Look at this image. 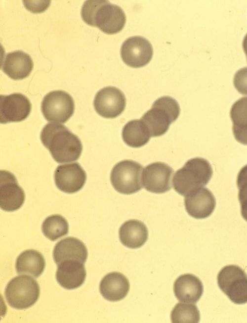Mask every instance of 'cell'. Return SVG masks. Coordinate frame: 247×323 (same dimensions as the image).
Masks as SVG:
<instances>
[{"label":"cell","mask_w":247,"mask_h":323,"mask_svg":"<svg viewBox=\"0 0 247 323\" xmlns=\"http://www.w3.org/2000/svg\"><path fill=\"white\" fill-rule=\"evenodd\" d=\"M41 140L54 160L59 163L76 161L82 152L80 138L60 124H47L41 132Z\"/></svg>","instance_id":"1"},{"label":"cell","mask_w":247,"mask_h":323,"mask_svg":"<svg viewBox=\"0 0 247 323\" xmlns=\"http://www.w3.org/2000/svg\"><path fill=\"white\" fill-rule=\"evenodd\" d=\"M81 16L87 24L107 34L120 32L126 22L122 8L108 0H86L82 7Z\"/></svg>","instance_id":"2"},{"label":"cell","mask_w":247,"mask_h":323,"mask_svg":"<svg viewBox=\"0 0 247 323\" xmlns=\"http://www.w3.org/2000/svg\"><path fill=\"white\" fill-rule=\"evenodd\" d=\"M212 173L211 166L206 159L201 157L192 158L174 174L173 188L177 193L185 196L206 185Z\"/></svg>","instance_id":"3"},{"label":"cell","mask_w":247,"mask_h":323,"mask_svg":"<svg viewBox=\"0 0 247 323\" xmlns=\"http://www.w3.org/2000/svg\"><path fill=\"white\" fill-rule=\"evenodd\" d=\"M180 107L177 101L169 96L158 98L151 108L142 116L140 120L147 128L151 137L165 134L170 125L178 117Z\"/></svg>","instance_id":"4"},{"label":"cell","mask_w":247,"mask_h":323,"mask_svg":"<svg viewBox=\"0 0 247 323\" xmlns=\"http://www.w3.org/2000/svg\"><path fill=\"white\" fill-rule=\"evenodd\" d=\"M40 288L32 277L22 275L11 279L7 283L4 295L9 305L16 309H27L38 300Z\"/></svg>","instance_id":"5"},{"label":"cell","mask_w":247,"mask_h":323,"mask_svg":"<svg viewBox=\"0 0 247 323\" xmlns=\"http://www.w3.org/2000/svg\"><path fill=\"white\" fill-rule=\"evenodd\" d=\"M142 166L137 162L125 160L113 168L110 175L111 184L116 190L131 194L142 188Z\"/></svg>","instance_id":"6"},{"label":"cell","mask_w":247,"mask_h":323,"mask_svg":"<svg viewBox=\"0 0 247 323\" xmlns=\"http://www.w3.org/2000/svg\"><path fill=\"white\" fill-rule=\"evenodd\" d=\"M217 279L219 287L232 302L247 303V275L241 267L233 265L225 266Z\"/></svg>","instance_id":"7"},{"label":"cell","mask_w":247,"mask_h":323,"mask_svg":"<svg viewBox=\"0 0 247 323\" xmlns=\"http://www.w3.org/2000/svg\"><path fill=\"white\" fill-rule=\"evenodd\" d=\"M75 104L72 97L63 91H53L47 93L41 104L45 119L51 122L64 123L73 115Z\"/></svg>","instance_id":"8"},{"label":"cell","mask_w":247,"mask_h":323,"mask_svg":"<svg viewBox=\"0 0 247 323\" xmlns=\"http://www.w3.org/2000/svg\"><path fill=\"white\" fill-rule=\"evenodd\" d=\"M153 54L150 42L141 36H133L127 39L122 44L121 55L123 61L133 68L146 65L151 60Z\"/></svg>","instance_id":"9"},{"label":"cell","mask_w":247,"mask_h":323,"mask_svg":"<svg viewBox=\"0 0 247 323\" xmlns=\"http://www.w3.org/2000/svg\"><path fill=\"white\" fill-rule=\"evenodd\" d=\"M93 105L99 115L106 118H114L124 110L126 99L119 89L112 86L106 87L97 92Z\"/></svg>","instance_id":"10"},{"label":"cell","mask_w":247,"mask_h":323,"mask_svg":"<svg viewBox=\"0 0 247 323\" xmlns=\"http://www.w3.org/2000/svg\"><path fill=\"white\" fill-rule=\"evenodd\" d=\"M173 170L163 162H157L145 167L142 174V184L147 191L165 193L171 189Z\"/></svg>","instance_id":"11"},{"label":"cell","mask_w":247,"mask_h":323,"mask_svg":"<svg viewBox=\"0 0 247 323\" xmlns=\"http://www.w3.org/2000/svg\"><path fill=\"white\" fill-rule=\"evenodd\" d=\"M31 108L30 100L22 93L0 95V123L21 122L28 117Z\"/></svg>","instance_id":"12"},{"label":"cell","mask_w":247,"mask_h":323,"mask_svg":"<svg viewBox=\"0 0 247 323\" xmlns=\"http://www.w3.org/2000/svg\"><path fill=\"white\" fill-rule=\"evenodd\" d=\"M25 193L14 175L5 170L0 172V206L12 212L19 209L25 201Z\"/></svg>","instance_id":"13"},{"label":"cell","mask_w":247,"mask_h":323,"mask_svg":"<svg viewBox=\"0 0 247 323\" xmlns=\"http://www.w3.org/2000/svg\"><path fill=\"white\" fill-rule=\"evenodd\" d=\"M54 182L57 188L67 193L81 190L85 184L86 175L78 163L59 165L54 172Z\"/></svg>","instance_id":"14"},{"label":"cell","mask_w":247,"mask_h":323,"mask_svg":"<svg viewBox=\"0 0 247 323\" xmlns=\"http://www.w3.org/2000/svg\"><path fill=\"white\" fill-rule=\"evenodd\" d=\"M184 205L188 214L196 219H204L213 212L216 201L212 192L202 187L185 196Z\"/></svg>","instance_id":"15"},{"label":"cell","mask_w":247,"mask_h":323,"mask_svg":"<svg viewBox=\"0 0 247 323\" xmlns=\"http://www.w3.org/2000/svg\"><path fill=\"white\" fill-rule=\"evenodd\" d=\"M86 277L83 263L74 260L63 261L58 264L55 277L58 283L66 289L81 286Z\"/></svg>","instance_id":"16"},{"label":"cell","mask_w":247,"mask_h":323,"mask_svg":"<svg viewBox=\"0 0 247 323\" xmlns=\"http://www.w3.org/2000/svg\"><path fill=\"white\" fill-rule=\"evenodd\" d=\"M33 66V60L28 54L16 50L5 55L1 69L11 79L18 80L28 77Z\"/></svg>","instance_id":"17"},{"label":"cell","mask_w":247,"mask_h":323,"mask_svg":"<svg viewBox=\"0 0 247 323\" xmlns=\"http://www.w3.org/2000/svg\"><path fill=\"white\" fill-rule=\"evenodd\" d=\"M87 256V250L84 244L73 237L60 240L55 245L53 252L54 261L57 265L67 260H77L84 264Z\"/></svg>","instance_id":"18"},{"label":"cell","mask_w":247,"mask_h":323,"mask_svg":"<svg viewBox=\"0 0 247 323\" xmlns=\"http://www.w3.org/2000/svg\"><path fill=\"white\" fill-rule=\"evenodd\" d=\"M203 291L202 281L196 276L190 274L181 275L173 284L174 294L182 302L197 303L203 295Z\"/></svg>","instance_id":"19"},{"label":"cell","mask_w":247,"mask_h":323,"mask_svg":"<svg viewBox=\"0 0 247 323\" xmlns=\"http://www.w3.org/2000/svg\"><path fill=\"white\" fill-rule=\"evenodd\" d=\"M129 286L128 280L123 274L112 272L103 277L99 284V290L105 299L115 302L126 296Z\"/></svg>","instance_id":"20"},{"label":"cell","mask_w":247,"mask_h":323,"mask_svg":"<svg viewBox=\"0 0 247 323\" xmlns=\"http://www.w3.org/2000/svg\"><path fill=\"white\" fill-rule=\"evenodd\" d=\"M119 238L125 246L132 249L141 247L146 242L148 236L145 225L137 220H130L121 226Z\"/></svg>","instance_id":"21"},{"label":"cell","mask_w":247,"mask_h":323,"mask_svg":"<svg viewBox=\"0 0 247 323\" xmlns=\"http://www.w3.org/2000/svg\"><path fill=\"white\" fill-rule=\"evenodd\" d=\"M45 261L42 255L39 251L29 249L22 252L15 262V269L18 274L39 277L43 272Z\"/></svg>","instance_id":"22"},{"label":"cell","mask_w":247,"mask_h":323,"mask_svg":"<svg viewBox=\"0 0 247 323\" xmlns=\"http://www.w3.org/2000/svg\"><path fill=\"white\" fill-rule=\"evenodd\" d=\"M230 115L235 139L240 143L247 145V97L240 98L232 105Z\"/></svg>","instance_id":"23"},{"label":"cell","mask_w":247,"mask_h":323,"mask_svg":"<svg viewBox=\"0 0 247 323\" xmlns=\"http://www.w3.org/2000/svg\"><path fill=\"white\" fill-rule=\"evenodd\" d=\"M150 137L147 128L141 120L129 121L122 130L124 141L132 147L138 148L145 145Z\"/></svg>","instance_id":"24"},{"label":"cell","mask_w":247,"mask_h":323,"mask_svg":"<svg viewBox=\"0 0 247 323\" xmlns=\"http://www.w3.org/2000/svg\"><path fill=\"white\" fill-rule=\"evenodd\" d=\"M43 234L51 241H55L68 234L69 225L63 216L55 214L47 217L41 226Z\"/></svg>","instance_id":"25"},{"label":"cell","mask_w":247,"mask_h":323,"mask_svg":"<svg viewBox=\"0 0 247 323\" xmlns=\"http://www.w3.org/2000/svg\"><path fill=\"white\" fill-rule=\"evenodd\" d=\"M170 318L173 323H198L200 320V314L195 305L178 303L173 308Z\"/></svg>","instance_id":"26"},{"label":"cell","mask_w":247,"mask_h":323,"mask_svg":"<svg viewBox=\"0 0 247 323\" xmlns=\"http://www.w3.org/2000/svg\"><path fill=\"white\" fill-rule=\"evenodd\" d=\"M237 184L239 189L238 198L241 204V215L247 222V165L239 172Z\"/></svg>","instance_id":"27"},{"label":"cell","mask_w":247,"mask_h":323,"mask_svg":"<svg viewBox=\"0 0 247 323\" xmlns=\"http://www.w3.org/2000/svg\"><path fill=\"white\" fill-rule=\"evenodd\" d=\"M235 88L241 94L247 95V67L238 70L233 78Z\"/></svg>","instance_id":"28"},{"label":"cell","mask_w":247,"mask_h":323,"mask_svg":"<svg viewBox=\"0 0 247 323\" xmlns=\"http://www.w3.org/2000/svg\"><path fill=\"white\" fill-rule=\"evenodd\" d=\"M26 8L34 13H40L44 11L50 4V1H41L40 3H35L34 1H23Z\"/></svg>","instance_id":"29"},{"label":"cell","mask_w":247,"mask_h":323,"mask_svg":"<svg viewBox=\"0 0 247 323\" xmlns=\"http://www.w3.org/2000/svg\"><path fill=\"white\" fill-rule=\"evenodd\" d=\"M242 46L244 49V52L246 54L247 60V33L244 37V38L242 43Z\"/></svg>","instance_id":"30"}]
</instances>
